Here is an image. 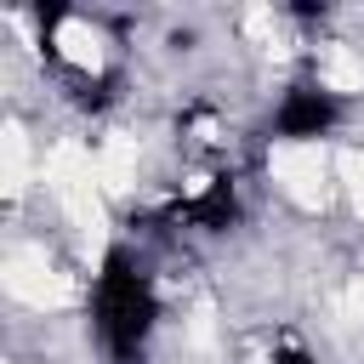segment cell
Segmentation results:
<instances>
[{"instance_id": "2", "label": "cell", "mask_w": 364, "mask_h": 364, "mask_svg": "<svg viewBox=\"0 0 364 364\" xmlns=\"http://www.w3.org/2000/svg\"><path fill=\"white\" fill-rule=\"evenodd\" d=\"M336 119H341V102H336L324 85H290L284 102H279V114H273V136H279V142H313V136H324Z\"/></svg>"}, {"instance_id": "1", "label": "cell", "mask_w": 364, "mask_h": 364, "mask_svg": "<svg viewBox=\"0 0 364 364\" xmlns=\"http://www.w3.org/2000/svg\"><path fill=\"white\" fill-rule=\"evenodd\" d=\"M154 318H159V301H154L148 273L136 267V256L125 245H114L102 256V273H97V336H102L108 358L114 364H131L142 353Z\"/></svg>"}, {"instance_id": "4", "label": "cell", "mask_w": 364, "mask_h": 364, "mask_svg": "<svg viewBox=\"0 0 364 364\" xmlns=\"http://www.w3.org/2000/svg\"><path fill=\"white\" fill-rule=\"evenodd\" d=\"M273 364H313V353H307V347H284Z\"/></svg>"}, {"instance_id": "3", "label": "cell", "mask_w": 364, "mask_h": 364, "mask_svg": "<svg viewBox=\"0 0 364 364\" xmlns=\"http://www.w3.org/2000/svg\"><path fill=\"white\" fill-rule=\"evenodd\" d=\"M165 222H188V228H205V233H228V228L239 222V193H233V182H228V176H216L205 193H193V199L171 205V210H165Z\"/></svg>"}]
</instances>
